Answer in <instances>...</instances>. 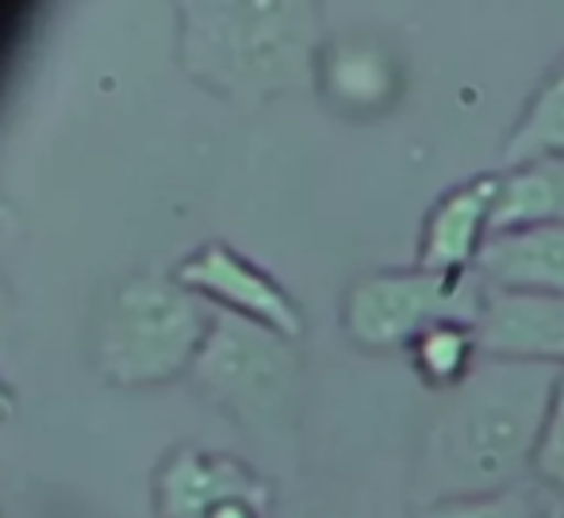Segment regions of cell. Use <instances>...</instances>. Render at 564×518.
<instances>
[{
    "label": "cell",
    "instance_id": "8fae6325",
    "mask_svg": "<svg viewBox=\"0 0 564 518\" xmlns=\"http://www.w3.org/2000/svg\"><path fill=\"white\" fill-rule=\"evenodd\" d=\"M491 235L564 223V158H534L496 173Z\"/></svg>",
    "mask_w": 564,
    "mask_h": 518
},
{
    "label": "cell",
    "instance_id": "2e32d148",
    "mask_svg": "<svg viewBox=\"0 0 564 518\" xmlns=\"http://www.w3.org/2000/svg\"><path fill=\"white\" fill-rule=\"evenodd\" d=\"M8 414H12V392L0 385V419H8Z\"/></svg>",
    "mask_w": 564,
    "mask_h": 518
},
{
    "label": "cell",
    "instance_id": "30bf717a",
    "mask_svg": "<svg viewBox=\"0 0 564 518\" xmlns=\"http://www.w3.org/2000/svg\"><path fill=\"white\" fill-rule=\"evenodd\" d=\"M476 277L499 292L564 296V223L491 235L476 261Z\"/></svg>",
    "mask_w": 564,
    "mask_h": 518
},
{
    "label": "cell",
    "instance_id": "7a4b0ae2",
    "mask_svg": "<svg viewBox=\"0 0 564 518\" xmlns=\"http://www.w3.org/2000/svg\"><path fill=\"white\" fill-rule=\"evenodd\" d=\"M212 319L181 284H127L100 334V369L119 388L173 380L181 369H193Z\"/></svg>",
    "mask_w": 564,
    "mask_h": 518
},
{
    "label": "cell",
    "instance_id": "277c9868",
    "mask_svg": "<svg viewBox=\"0 0 564 518\" xmlns=\"http://www.w3.org/2000/svg\"><path fill=\"white\" fill-rule=\"evenodd\" d=\"M484 304L476 273L446 277L431 269H380L365 273L341 296V331L365 354L408 349L438 319H473Z\"/></svg>",
    "mask_w": 564,
    "mask_h": 518
},
{
    "label": "cell",
    "instance_id": "52a82bcc",
    "mask_svg": "<svg viewBox=\"0 0 564 518\" xmlns=\"http://www.w3.org/2000/svg\"><path fill=\"white\" fill-rule=\"evenodd\" d=\"M496 181V173H480V177L453 185L449 193H442L431 204L423 219V235H419L415 266L446 277L476 273V261L491 238Z\"/></svg>",
    "mask_w": 564,
    "mask_h": 518
},
{
    "label": "cell",
    "instance_id": "ba28073f",
    "mask_svg": "<svg viewBox=\"0 0 564 518\" xmlns=\"http://www.w3.org/2000/svg\"><path fill=\"white\" fill-rule=\"evenodd\" d=\"M315 82L341 116H380L403 93V69L384 43L338 39L312 54Z\"/></svg>",
    "mask_w": 564,
    "mask_h": 518
},
{
    "label": "cell",
    "instance_id": "9a60e30c",
    "mask_svg": "<svg viewBox=\"0 0 564 518\" xmlns=\"http://www.w3.org/2000/svg\"><path fill=\"white\" fill-rule=\"evenodd\" d=\"M534 481L550 492H564V369L553 385V400L542 422V438L534 450Z\"/></svg>",
    "mask_w": 564,
    "mask_h": 518
},
{
    "label": "cell",
    "instance_id": "5bb4252c",
    "mask_svg": "<svg viewBox=\"0 0 564 518\" xmlns=\"http://www.w3.org/2000/svg\"><path fill=\"white\" fill-rule=\"evenodd\" d=\"M550 507H542L534 488L514 484L499 492H476V496H446L431 499L415 511V518H542Z\"/></svg>",
    "mask_w": 564,
    "mask_h": 518
},
{
    "label": "cell",
    "instance_id": "5b68a950",
    "mask_svg": "<svg viewBox=\"0 0 564 518\" xmlns=\"http://www.w3.org/2000/svg\"><path fill=\"white\" fill-rule=\"evenodd\" d=\"M177 284L196 300L224 307V315L265 326L289 342L304 334V311L292 300V292L227 242H208L188 253L177 266Z\"/></svg>",
    "mask_w": 564,
    "mask_h": 518
},
{
    "label": "cell",
    "instance_id": "6da1fadb",
    "mask_svg": "<svg viewBox=\"0 0 564 518\" xmlns=\"http://www.w3.org/2000/svg\"><path fill=\"white\" fill-rule=\"evenodd\" d=\"M557 365L480 361L426 430L415 488L423 504L527 484Z\"/></svg>",
    "mask_w": 564,
    "mask_h": 518
},
{
    "label": "cell",
    "instance_id": "e0dca14e",
    "mask_svg": "<svg viewBox=\"0 0 564 518\" xmlns=\"http://www.w3.org/2000/svg\"><path fill=\"white\" fill-rule=\"evenodd\" d=\"M542 518H564V511H561V507H550V511H545Z\"/></svg>",
    "mask_w": 564,
    "mask_h": 518
},
{
    "label": "cell",
    "instance_id": "4fadbf2b",
    "mask_svg": "<svg viewBox=\"0 0 564 518\" xmlns=\"http://www.w3.org/2000/svg\"><path fill=\"white\" fill-rule=\"evenodd\" d=\"M534 158H564V58L538 85L503 142L507 165L534 162Z\"/></svg>",
    "mask_w": 564,
    "mask_h": 518
},
{
    "label": "cell",
    "instance_id": "8992f818",
    "mask_svg": "<svg viewBox=\"0 0 564 518\" xmlns=\"http://www.w3.org/2000/svg\"><path fill=\"white\" fill-rule=\"evenodd\" d=\"M476 334L484 361H530L564 369V296L499 292L484 284Z\"/></svg>",
    "mask_w": 564,
    "mask_h": 518
},
{
    "label": "cell",
    "instance_id": "9c48e42d",
    "mask_svg": "<svg viewBox=\"0 0 564 518\" xmlns=\"http://www.w3.org/2000/svg\"><path fill=\"white\" fill-rule=\"evenodd\" d=\"M242 496H269L265 481L235 457L204 450H177L154 476L158 518H212L216 507Z\"/></svg>",
    "mask_w": 564,
    "mask_h": 518
},
{
    "label": "cell",
    "instance_id": "7c38bea8",
    "mask_svg": "<svg viewBox=\"0 0 564 518\" xmlns=\"http://www.w3.org/2000/svg\"><path fill=\"white\" fill-rule=\"evenodd\" d=\"M408 361L431 392H457L484 361L476 323L473 319H438L408 346Z\"/></svg>",
    "mask_w": 564,
    "mask_h": 518
},
{
    "label": "cell",
    "instance_id": "3957f363",
    "mask_svg": "<svg viewBox=\"0 0 564 518\" xmlns=\"http://www.w3.org/2000/svg\"><path fill=\"white\" fill-rule=\"evenodd\" d=\"M196 380L238 422L253 430L284 427L296 408L300 365L289 338L235 315H216L193 361Z\"/></svg>",
    "mask_w": 564,
    "mask_h": 518
}]
</instances>
